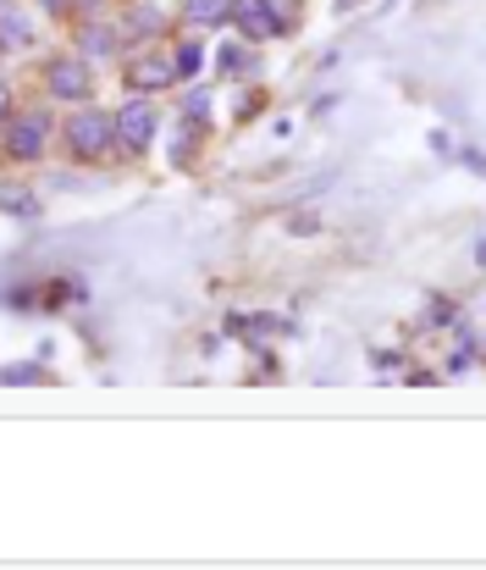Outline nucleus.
I'll return each instance as SVG.
<instances>
[{
	"label": "nucleus",
	"mask_w": 486,
	"mask_h": 570,
	"mask_svg": "<svg viewBox=\"0 0 486 570\" xmlns=\"http://www.w3.org/2000/svg\"><path fill=\"white\" fill-rule=\"evenodd\" d=\"M56 145L72 167H111L117 161V128H111V106L100 100H83V106H67L61 122H56Z\"/></svg>",
	"instance_id": "nucleus-1"
},
{
	"label": "nucleus",
	"mask_w": 486,
	"mask_h": 570,
	"mask_svg": "<svg viewBox=\"0 0 486 570\" xmlns=\"http://www.w3.org/2000/svg\"><path fill=\"white\" fill-rule=\"evenodd\" d=\"M56 111H50V100H28V106H17L6 122H0V161L6 167H33V161H44L50 150H56Z\"/></svg>",
	"instance_id": "nucleus-2"
},
{
	"label": "nucleus",
	"mask_w": 486,
	"mask_h": 570,
	"mask_svg": "<svg viewBox=\"0 0 486 570\" xmlns=\"http://www.w3.org/2000/svg\"><path fill=\"white\" fill-rule=\"evenodd\" d=\"M95 89H100V67L83 61L78 50H56V56L39 61V95L50 106H61V111L83 106V100H95Z\"/></svg>",
	"instance_id": "nucleus-3"
},
{
	"label": "nucleus",
	"mask_w": 486,
	"mask_h": 570,
	"mask_svg": "<svg viewBox=\"0 0 486 570\" xmlns=\"http://www.w3.org/2000/svg\"><path fill=\"white\" fill-rule=\"evenodd\" d=\"M111 128H117V161H145L161 139V100L150 95H128L111 106Z\"/></svg>",
	"instance_id": "nucleus-4"
},
{
	"label": "nucleus",
	"mask_w": 486,
	"mask_h": 570,
	"mask_svg": "<svg viewBox=\"0 0 486 570\" xmlns=\"http://www.w3.org/2000/svg\"><path fill=\"white\" fill-rule=\"evenodd\" d=\"M117 78H122L128 95H150V100H161L166 89H177V67H171L166 39L161 45H139V50H128V56L117 61Z\"/></svg>",
	"instance_id": "nucleus-5"
},
{
	"label": "nucleus",
	"mask_w": 486,
	"mask_h": 570,
	"mask_svg": "<svg viewBox=\"0 0 486 570\" xmlns=\"http://www.w3.org/2000/svg\"><path fill=\"white\" fill-rule=\"evenodd\" d=\"M111 17H117V33H122V45H128V50L171 39V11H166L161 0H122Z\"/></svg>",
	"instance_id": "nucleus-6"
},
{
	"label": "nucleus",
	"mask_w": 486,
	"mask_h": 570,
	"mask_svg": "<svg viewBox=\"0 0 486 570\" xmlns=\"http://www.w3.org/2000/svg\"><path fill=\"white\" fill-rule=\"evenodd\" d=\"M72 28V50L83 56V61H95V67H106V61H122L128 56V45H122V33H117V17L111 11H100V17H78V22H67Z\"/></svg>",
	"instance_id": "nucleus-7"
},
{
	"label": "nucleus",
	"mask_w": 486,
	"mask_h": 570,
	"mask_svg": "<svg viewBox=\"0 0 486 570\" xmlns=\"http://www.w3.org/2000/svg\"><path fill=\"white\" fill-rule=\"evenodd\" d=\"M232 11H238V0H177L171 22L188 33H221V28H232Z\"/></svg>",
	"instance_id": "nucleus-8"
},
{
	"label": "nucleus",
	"mask_w": 486,
	"mask_h": 570,
	"mask_svg": "<svg viewBox=\"0 0 486 570\" xmlns=\"http://www.w3.org/2000/svg\"><path fill=\"white\" fill-rule=\"evenodd\" d=\"M166 50H171L177 83H199V72H205V33H188V28H177V33L166 39Z\"/></svg>",
	"instance_id": "nucleus-9"
},
{
	"label": "nucleus",
	"mask_w": 486,
	"mask_h": 570,
	"mask_svg": "<svg viewBox=\"0 0 486 570\" xmlns=\"http://www.w3.org/2000/svg\"><path fill=\"white\" fill-rule=\"evenodd\" d=\"M232 28H238V39H249V45H277V39H282V28L271 22V11H266L260 0H238Z\"/></svg>",
	"instance_id": "nucleus-10"
},
{
	"label": "nucleus",
	"mask_w": 486,
	"mask_h": 570,
	"mask_svg": "<svg viewBox=\"0 0 486 570\" xmlns=\"http://www.w3.org/2000/svg\"><path fill=\"white\" fill-rule=\"evenodd\" d=\"M216 72H221V78H260V45L227 39V45L216 50Z\"/></svg>",
	"instance_id": "nucleus-11"
},
{
	"label": "nucleus",
	"mask_w": 486,
	"mask_h": 570,
	"mask_svg": "<svg viewBox=\"0 0 486 570\" xmlns=\"http://www.w3.org/2000/svg\"><path fill=\"white\" fill-rule=\"evenodd\" d=\"M205 139H210V128H194V122H177V139H171V167H177V173H188V167L199 161V150H205Z\"/></svg>",
	"instance_id": "nucleus-12"
},
{
	"label": "nucleus",
	"mask_w": 486,
	"mask_h": 570,
	"mask_svg": "<svg viewBox=\"0 0 486 570\" xmlns=\"http://www.w3.org/2000/svg\"><path fill=\"white\" fill-rule=\"evenodd\" d=\"M28 45H33V22H28L22 11L0 6V50H6V56H22Z\"/></svg>",
	"instance_id": "nucleus-13"
},
{
	"label": "nucleus",
	"mask_w": 486,
	"mask_h": 570,
	"mask_svg": "<svg viewBox=\"0 0 486 570\" xmlns=\"http://www.w3.org/2000/svg\"><path fill=\"white\" fill-rule=\"evenodd\" d=\"M44 288H50V294H33V305H39V311H67V305H78V299H83V283H78V277H50Z\"/></svg>",
	"instance_id": "nucleus-14"
},
{
	"label": "nucleus",
	"mask_w": 486,
	"mask_h": 570,
	"mask_svg": "<svg viewBox=\"0 0 486 570\" xmlns=\"http://www.w3.org/2000/svg\"><path fill=\"white\" fill-rule=\"evenodd\" d=\"M260 6L271 11V22L282 28V39L299 33V22H305V0H260Z\"/></svg>",
	"instance_id": "nucleus-15"
},
{
	"label": "nucleus",
	"mask_w": 486,
	"mask_h": 570,
	"mask_svg": "<svg viewBox=\"0 0 486 570\" xmlns=\"http://www.w3.org/2000/svg\"><path fill=\"white\" fill-rule=\"evenodd\" d=\"M182 122L210 128V89H188V95H182Z\"/></svg>",
	"instance_id": "nucleus-16"
},
{
	"label": "nucleus",
	"mask_w": 486,
	"mask_h": 570,
	"mask_svg": "<svg viewBox=\"0 0 486 570\" xmlns=\"http://www.w3.org/2000/svg\"><path fill=\"white\" fill-rule=\"evenodd\" d=\"M0 210H11V216H39V194L33 189H0Z\"/></svg>",
	"instance_id": "nucleus-17"
},
{
	"label": "nucleus",
	"mask_w": 486,
	"mask_h": 570,
	"mask_svg": "<svg viewBox=\"0 0 486 570\" xmlns=\"http://www.w3.org/2000/svg\"><path fill=\"white\" fill-rule=\"evenodd\" d=\"M44 17H56V22H72V0H33Z\"/></svg>",
	"instance_id": "nucleus-18"
},
{
	"label": "nucleus",
	"mask_w": 486,
	"mask_h": 570,
	"mask_svg": "<svg viewBox=\"0 0 486 570\" xmlns=\"http://www.w3.org/2000/svg\"><path fill=\"white\" fill-rule=\"evenodd\" d=\"M260 106H266V95L255 89V95H244V106H238V122H255L260 117Z\"/></svg>",
	"instance_id": "nucleus-19"
},
{
	"label": "nucleus",
	"mask_w": 486,
	"mask_h": 570,
	"mask_svg": "<svg viewBox=\"0 0 486 570\" xmlns=\"http://www.w3.org/2000/svg\"><path fill=\"white\" fill-rule=\"evenodd\" d=\"M17 106H22V100H17V83H6V78H0V122H6Z\"/></svg>",
	"instance_id": "nucleus-20"
},
{
	"label": "nucleus",
	"mask_w": 486,
	"mask_h": 570,
	"mask_svg": "<svg viewBox=\"0 0 486 570\" xmlns=\"http://www.w3.org/2000/svg\"><path fill=\"white\" fill-rule=\"evenodd\" d=\"M106 6H111V0H72V22H78V17H100Z\"/></svg>",
	"instance_id": "nucleus-21"
},
{
	"label": "nucleus",
	"mask_w": 486,
	"mask_h": 570,
	"mask_svg": "<svg viewBox=\"0 0 486 570\" xmlns=\"http://www.w3.org/2000/svg\"><path fill=\"white\" fill-rule=\"evenodd\" d=\"M476 261H482V266H486V238H482V249H476Z\"/></svg>",
	"instance_id": "nucleus-22"
},
{
	"label": "nucleus",
	"mask_w": 486,
	"mask_h": 570,
	"mask_svg": "<svg viewBox=\"0 0 486 570\" xmlns=\"http://www.w3.org/2000/svg\"><path fill=\"white\" fill-rule=\"evenodd\" d=\"M343 6H354V0H343Z\"/></svg>",
	"instance_id": "nucleus-23"
},
{
	"label": "nucleus",
	"mask_w": 486,
	"mask_h": 570,
	"mask_svg": "<svg viewBox=\"0 0 486 570\" xmlns=\"http://www.w3.org/2000/svg\"><path fill=\"white\" fill-rule=\"evenodd\" d=\"M0 61H6V50H0Z\"/></svg>",
	"instance_id": "nucleus-24"
}]
</instances>
